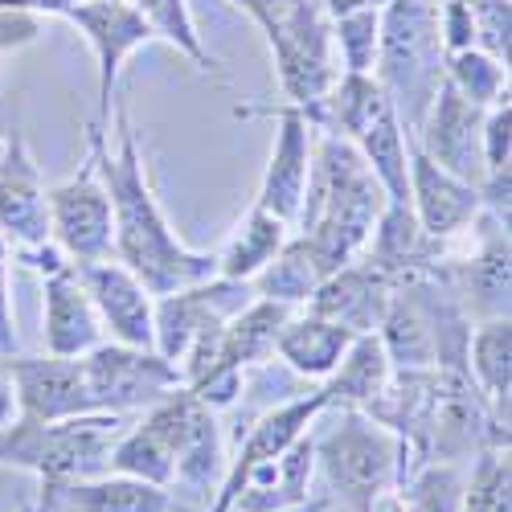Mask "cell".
<instances>
[{
	"mask_svg": "<svg viewBox=\"0 0 512 512\" xmlns=\"http://www.w3.org/2000/svg\"><path fill=\"white\" fill-rule=\"evenodd\" d=\"M66 21L82 29V37L91 41V50L99 58V119H95V127L107 132L119 70L140 46H148L152 29L144 25L132 0H82V5H74L66 13Z\"/></svg>",
	"mask_w": 512,
	"mask_h": 512,
	"instance_id": "cell-11",
	"label": "cell"
},
{
	"mask_svg": "<svg viewBox=\"0 0 512 512\" xmlns=\"http://www.w3.org/2000/svg\"><path fill=\"white\" fill-rule=\"evenodd\" d=\"M373 78L386 87L402 127L414 136L447 78V50L439 37V0H390L381 9Z\"/></svg>",
	"mask_w": 512,
	"mask_h": 512,
	"instance_id": "cell-3",
	"label": "cell"
},
{
	"mask_svg": "<svg viewBox=\"0 0 512 512\" xmlns=\"http://www.w3.org/2000/svg\"><path fill=\"white\" fill-rule=\"evenodd\" d=\"M37 13H21V9H0V54H13L29 41H37Z\"/></svg>",
	"mask_w": 512,
	"mask_h": 512,
	"instance_id": "cell-38",
	"label": "cell"
},
{
	"mask_svg": "<svg viewBox=\"0 0 512 512\" xmlns=\"http://www.w3.org/2000/svg\"><path fill=\"white\" fill-rule=\"evenodd\" d=\"M447 82L463 99H472L484 111L508 99V66L496 62L492 54L476 50V46L447 58Z\"/></svg>",
	"mask_w": 512,
	"mask_h": 512,
	"instance_id": "cell-32",
	"label": "cell"
},
{
	"mask_svg": "<svg viewBox=\"0 0 512 512\" xmlns=\"http://www.w3.org/2000/svg\"><path fill=\"white\" fill-rule=\"evenodd\" d=\"M476 21V50L492 54L508 66V29H512V0H467Z\"/></svg>",
	"mask_w": 512,
	"mask_h": 512,
	"instance_id": "cell-34",
	"label": "cell"
},
{
	"mask_svg": "<svg viewBox=\"0 0 512 512\" xmlns=\"http://www.w3.org/2000/svg\"><path fill=\"white\" fill-rule=\"evenodd\" d=\"M480 144H484V177L508 173V160H512V103L508 99L488 107Z\"/></svg>",
	"mask_w": 512,
	"mask_h": 512,
	"instance_id": "cell-35",
	"label": "cell"
},
{
	"mask_svg": "<svg viewBox=\"0 0 512 512\" xmlns=\"http://www.w3.org/2000/svg\"><path fill=\"white\" fill-rule=\"evenodd\" d=\"M377 340H381V349H386L394 369H439L431 320H426L410 283H394L386 316L377 324Z\"/></svg>",
	"mask_w": 512,
	"mask_h": 512,
	"instance_id": "cell-24",
	"label": "cell"
},
{
	"mask_svg": "<svg viewBox=\"0 0 512 512\" xmlns=\"http://www.w3.org/2000/svg\"><path fill=\"white\" fill-rule=\"evenodd\" d=\"M349 345H353L349 328H340L324 316H312V312H295L275 340V357L287 361L300 377L324 381L336 369V361L345 357Z\"/></svg>",
	"mask_w": 512,
	"mask_h": 512,
	"instance_id": "cell-26",
	"label": "cell"
},
{
	"mask_svg": "<svg viewBox=\"0 0 512 512\" xmlns=\"http://www.w3.org/2000/svg\"><path fill=\"white\" fill-rule=\"evenodd\" d=\"M132 5L144 17V25L152 29V37H164L168 46H177L185 58H193V66L201 74H209L218 87H226L230 78H226L222 62L201 46V33H197V21L189 13V0H132Z\"/></svg>",
	"mask_w": 512,
	"mask_h": 512,
	"instance_id": "cell-30",
	"label": "cell"
},
{
	"mask_svg": "<svg viewBox=\"0 0 512 512\" xmlns=\"http://www.w3.org/2000/svg\"><path fill=\"white\" fill-rule=\"evenodd\" d=\"M0 152H5V140H0Z\"/></svg>",
	"mask_w": 512,
	"mask_h": 512,
	"instance_id": "cell-41",
	"label": "cell"
},
{
	"mask_svg": "<svg viewBox=\"0 0 512 512\" xmlns=\"http://www.w3.org/2000/svg\"><path fill=\"white\" fill-rule=\"evenodd\" d=\"M287 238H291V226L283 218L267 213L263 205H250V213L238 222V230L230 234V242L218 250V275L222 279L250 283L283 250Z\"/></svg>",
	"mask_w": 512,
	"mask_h": 512,
	"instance_id": "cell-28",
	"label": "cell"
},
{
	"mask_svg": "<svg viewBox=\"0 0 512 512\" xmlns=\"http://www.w3.org/2000/svg\"><path fill=\"white\" fill-rule=\"evenodd\" d=\"M50 201V238L62 246L70 263H95V259H115V213L111 197L103 189L95 152L82 160V168L46 189Z\"/></svg>",
	"mask_w": 512,
	"mask_h": 512,
	"instance_id": "cell-8",
	"label": "cell"
},
{
	"mask_svg": "<svg viewBox=\"0 0 512 512\" xmlns=\"http://www.w3.org/2000/svg\"><path fill=\"white\" fill-rule=\"evenodd\" d=\"M394 365L381 349L377 332L353 336V345L345 349V357L336 361V369L324 377V394H328V410H365L381 390L390 386Z\"/></svg>",
	"mask_w": 512,
	"mask_h": 512,
	"instance_id": "cell-23",
	"label": "cell"
},
{
	"mask_svg": "<svg viewBox=\"0 0 512 512\" xmlns=\"http://www.w3.org/2000/svg\"><path fill=\"white\" fill-rule=\"evenodd\" d=\"M275 119H279V132H275L271 164L263 173V185H259L254 205H263L267 213H275V218H283L291 226L295 218H300V201H304V189H308L316 127L308 123V115L295 103H279Z\"/></svg>",
	"mask_w": 512,
	"mask_h": 512,
	"instance_id": "cell-17",
	"label": "cell"
},
{
	"mask_svg": "<svg viewBox=\"0 0 512 512\" xmlns=\"http://www.w3.org/2000/svg\"><path fill=\"white\" fill-rule=\"evenodd\" d=\"M78 283L87 287L91 304L99 312V324L119 345L152 349V308L156 295L127 271L119 259H95V263H74Z\"/></svg>",
	"mask_w": 512,
	"mask_h": 512,
	"instance_id": "cell-14",
	"label": "cell"
},
{
	"mask_svg": "<svg viewBox=\"0 0 512 512\" xmlns=\"http://www.w3.org/2000/svg\"><path fill=\"white\" fill-rule=\"evenodd\" d=\"M0 238L9 242L13 254L50 242L46 181H41L29 144L17 127L13 140H5V152H0Z\"/></svg>",
	"mask_w": 512,
	"mask_h": 512,
	"instance_id": "cell-15",
	"label": "cell"
},
{
	"mask_svg": "<svg viewBox=\"0 0 512 512\" xmlns=\"http://www.w3.org/2000/svg\"><path fill=\"white\" fill-rule=\"evenodd\" d=\"M193 394V390H189ZM226 472V447H222V426H218V410H209L201 402H193L185 431L177 443V467H173V496L209 508L213 492L222 484Z\"/></svg>",
	"mask_w": 512,
	"mask_h": 512,
	"instance_id": "cell-22",
	"label": "cell"
},
{
	"mask_svg": "<svg viewBox=\"0 0 512 512\" xmlns=\"http://www.w3.org/2000/svg\"><path fill=\"white\" fill-rule=\"evenodd\" d=\"M115 152L107 144V132L91 127V152L99 164L103 189L111 197L115 213V259L132 271L152 295H168L193 283H205L218 275V254L193 250L177 238V230L168 226L164 209L152 193L144 152L136 140V127L127 119V107L115 103Z\"/></svg>",
	"mask_w": 512,
	"mask_h": 512,
	"instance_id": "cell-1",
	"label": "cell"
},
{
	"mask_svg": "<svg viewBox=\"0 0 512 512\" xmlns=\"http://www.w3.org/2000/svg\"><path fill=\"white\" fill-rule=\"evenodd\" d=\"M189 386H177L173 394H164L156 406H148L136 422L123 426V435L111 447L107 472L119 476H136L148 484H160L173 492V467H177V443L185 431V418L193 410Z\"/></svg>",
	"mask_w": 512,
	"mask_h": 512,
	"instance_id": "cell-9",
	"label": "cell"
},
{
	"mask_svg": "<svg viewBox=\"0 0 512 512\" xmlns=\"http://www.w3.org/2000/svg\"><path fill=\"white\" fill-rule=\"evenodd\" d=\"M381 9H349L332 17V50L340 58V74H373L377 66Z\"/></svg>",
	"mask_w": 512,
	"mask_h": 512,
	"instance_id": "cell-31",
	"label": "cell"
},
{
	"mask_svg": "<svg viewBox=\"0 0 512 512\" xmlns=\"http://www.w3.org/2000/svg\"><path fill=\"white\" fill-rule=\"evenodd\" d=\"M82 369H87L91 406L99 414H144L164 394L185 386L181 369L156 349L119 345V340H99L91 353H82Z\"/></svg>",
	"mask_w": 512,
	"mask_h": 512,
	"instance_id": "cell-7",
	"label": "cell"
},
{
	"mask_svg": "<svg viewBox=\"0 0 512 512\" xmlns=\"http://www.w3.org/2000/svg\"><path fill=\"white\" fill-rule=\"evenodd\" d=\"M484 115H488L484 107L463 99L443 78V87L435 91L431 107H426L418 132H414V144L439 168H447L459 181L480 189V181H484V144H480Z\"/></svg>",
	"mask_w": 512,
	"mask_h": 512,
	"instance_id": "cell-10",
	"label": "cell"
},
{
	"mask_svg": "<svg viewBox=\"0 0 512 512\" xmlns=\"http://www.w3.org/2000/svg\"><path fill=\"white\" fill-rule=\"evenodd\" d=\"M295 316V308L279 304V300H254L226 320L222 336H218V357L213 365H234V369H246V365H263L275 357V340L283 332V324Z\"/></svg>",
	"mask_w": 512,
	"mask_h": 512,
	"instance_id": "cell-25",
	"label": "cell"
},
{
	"mask_svg": "<svg viewBox=\"0 0 512 512\" xmlns=\"http://www.w3.org/2000/svg\"><path fill=\"white\" fill-rule=\"evenodd\" d=\"M365 250H369L365 259L394 283L431 271L443 259V242L418 226L410 201H386V209H381L377 222H373V234H369Z\"/></svg>",
	"mask_w": 512,
	"mask_h": 512,
	"instance_id": "cell-21",
	"label": "cell"
},
{
	"mask_svg": "<svg viewBox=\"0 0 512 512\" xmlns=\"http://www.w3.org/2000/svg\"><path fill=\"white\" fill-rule=\"evenodd\" d=\"M467 377L476 381L484 402L496 410V418L508 422V394H512V320H476L467 336Z\"/></svg>",
	"mask_w": 512,
	"mask_h": 512,
	"instance_id": "cell-27",
	"label": "cell"
},
{
	"mask_svg": "<svg viewBox=\"0 0 512 512\" xmlns=\"http://www.w3.org/2000/svg\"><path fill=\"white\" fill-rule=\"evenodd\" d=\"M463 488L467 480L455 463H422L398 492L402 512H463Z\"/></svg>",
	"mask_w": 512,
	"mask_h": 512,
	"instance_id": "cell-33",
	"label": "cell"
},
{
	"mask_svg": "<svg viewBox=\"0 0 512 512\" xmlns=\"http://www.w3.org/2000/svg\"><path fill=\"white\" fill-rule=\"evenodd\" d=\"M127 422H132V414H99V410L58 422L13 418L9 426H0V463L25 467V472L41 480V488L87 480L107 472L111 447Z\"/></svg>",
	"mask_w": 512,
	"mask_h": 512,
	"instance_id": "cell-5",
	"label": "cell"
},
{
	"mask_svg": "<svg viewBox=\"0 0 512 512\" xmlns=\"http://www.w3.org/2000/svg\"><path fill=\"white\" fill-rule=\"evenodd\" d=\"M9 259L13 250L0 238V357L17 353V324H13V295H9Z\"/></svg>",
	"mask_w": 512,
	"mask_h": 512,
	"instance_id": "cell-37",
	"label": "cell"
},
{
	"mask_svg": "<svg viewBox=\"0 0 512 512\" xmlns=\"http://www.w3.org/2000/svg\"><path fill=\"white\" fill-rule=\"evenodd\" d=\"M390 295H394V279H386L369 259H353L349 267H340L316 283L304 312L349 328L353 336H365V332H377Z\"/></svg>",
	"mask_w": 512,
	"mask_h": 512,
	"instance_id": "cell-18",
	"label": "cell"
},
{
	"mask_svg": "<svg viewBox=\"0 0 512 512\" xmlns=\"http://www.w3.org/2000/svg\"><path fill=\"white\" fill-rule=\"evenodd\" d=\"M41 336H46V353L54 357H82L107 340L87 287L74 275V263L41 279Z\"/></svg>",
	"mask_w": 512,
	"mask_h": 512,
	"instance_id": "cell-19",
	"label": "cell"
},
{
	"mask_svg": "<svg viewBox=\"0 0 512 512\" xmlns=\"http://www.w3.org/2000/svg\"><path fill=\"white\" fill-rule=\"evenodd\" d=\"M406 160H410V209H414L418 226L431 238L447 242V238L463 234L484 213L480 189L459 181L455 173H447V168H439L414 144V136L406 144Z\"/></svg>",
	"mask_w": 512,
	"mask_h": 512,
	"instance_id": "cell-16",
	"label": "cell"
},
{
	"mask_svg": "<svg viewBox=\"0 0 512 512\" xmlns=\"http://www.w3.org/2000/svg\"><path fill=\"white\" fill-rule=\"evenodd\" d=\"M336 422L316 443L328 512H402L398 496V435L365 410H332Z\"/></svg>",
	"mask_w": 512,
	"mask_h": 512,
	"instance_id": "cell-2",
	"label": "cell"
},
{
	"mask_svg": "<svg viewBox=\"0 0 512 512\" xmlns=\"http://www.w3.org/2000/svg\"><path fill=\"white\" fill-rule=\"evenodd\" d=\"M324 410H328V394H324V390L287 398V402H279L275 410H267V414L246 431V439L238 443L234 459H226L222 484H218V492H213V500H209L205 512H230V504H234V496H238V488H242V480H246L250 467L279 459L304 431H312L316 418H320Z\"/></svg>",
	"mask_w": 512,
	"mask_h": 512,
	"instance_id": "cell-12",
	"label": "cell"
},
{
	"mask_svg": "<svg viewBox=\"0 0 512 512\" xmlns=\"http://www.w3.org/2000/svg\"><path fill=\"white\" fill-rule=\"evenodd\" d=\"M238 5L263 25L271 41L279 91L312 123L340 74L332 54V13L324 0H238Z\"/></svg>",
	"mask_w": 512,
	"mask_h": 512,
	"instance_id": "cell-4",
	"label": "cell"
},
{
	"mask_svg": "<svg viewBox=\"0 0 512 512\" xmlns=\"http://www.w3.org/2000/svg\"><path fill=\"white\" fill-rule=\"evenodd\" d=\"M250 300H254L250 283L222 279V275H213L205 283H193V287H181V291H168V295H156L152 349L181 369L185 353L193 345H201V340L218 336L226 328V320L238 316Z\"/></svg>",
	"mask_w": 512,
	"mask_h": 512,
	"instance_id": "cell-6",
	"label": "cell"
},
{
	"mask_svg": "<svg viewBox=\"0 0 512 512\" xmlns=\"http://www.w3.org/2000/svg\"><path fill=\"white\" fill-rule=\"evenodd\" d=\"M439 37H443L447 58L476 46V21H472L467 0H439Z\"/></svg>",
	"mask_w": 512,
	"mask_h": 512,
	"instance_id": "cell-36",
	"label": "cell"
},
{
	"mask_svg": "<svg viewBox=\"0 0 512 512\" xmlns=\"http://www.w3.org/2000/svg\"><path fill=\"white\" fill-rule=\"evenodd\" d=\"M9 377H13V398H17V418L29 422H58L74 414H91V386L82 357H9Z\"/></svg>",
	"mask_w": 512,
	"mask_h": 512,
	"instance_id": "cell-13",
	"label": "cell"
},
{
	"mask_svg": "<svg viewBox=\"0 0 512 512\" xmlns=\"http://www.w3.org/2000/svg\"><path fill=\"white\" fill-rule=\"evenodd\" d=\"M173 492L136 480V476H119V472H99L87 480H66L41 488L37 512H168Z\"/></svg>",
	"mask_w": 512,
	"mask_h": 512,
	"instance_id": "cell-20",
	"label": "cell"
},
{
	"mask_svg": "<svg viewBox=\"0 0 512 512\" xmlns=\"http://www.w3.org/2000/svg\"><path fill=\"white\" fill-rule=\"evenodd\" d=\"M320 279L324 275H320V267L312 259L308 242L295 234V238L283 242V250L275 254V259L250 279V287H254V295H263V300H279L287 308H304Z\"/></svg>",
	"mask_w": 512,
	"mask_h": 512,
	"instance_id": "cell-29",
	"label": "cell"
},
{
	"mask_svg": "<svg viewBox=\"0 0 512 512\" xmlns=\"http://www.w3.org/2000/svg\"><path fill=\"white\" fill-rule=\"evenodd\" d=\"M390 0H324V9L336 17V13H349V9H386Z\"/></svg>",
	"mask_w": 512,
	"mask_h": 512,
	"instance_id": "cell-40",
	"label": "cell"
},
{
	"mask_svg": "<svg viewBox=\"0 0 512 512\" xmlns=\"http://www.w3.org/2000/svg\"><path fill=\"white\" fill-rule=\"evenodd\" d=\"M17 418V398H13V377H9V357H0V426Z\"/></svg>",
	"mask_w": 512,
	"mask_h": 512,
	"instance_id": "cell-39",
	"label": "cell"
}]
</instances>
